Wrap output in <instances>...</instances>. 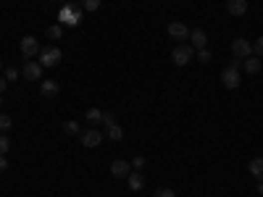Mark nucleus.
<instances>
[{
	"mask_svg": "<svg viewBox=\"0 0 263 197\" xmlns=\"http://www.w3.org/2000/svg\"><path fill=\"white\" fill-rule=\"evenodd\" d=\"M106 137L111 139V142H119V139L124 137V129H121L116 121H114V124H108V126H106Z\"/></svg>",
	"mask_w": 263,
	"mask_h": 197,
	"instance_id": "nucleus-15",
	"label": "nucleus"
},
{
	"mask_svg": "<svg viewBox=\"0 0 263 197\" xmlns=\"http://www.w3.org/2000/svg\"><path fill=\"white\" fill-rule=\"evenodd\" d=\"M3 102H5V100H3V95H0V105H3Z\"/></svg>",
	"mask_w": 263,
	"mask_h": 197,
	"instance_id": "nucleus-33",
	"label": "nucleus"
},
{
	"mask_svg": "<svg viewBox=\"0 0 263 197\" xmlns=\"http://www.w3.org/2000/svg\"><path fill=\"white\" fill-rule=\"evenodd\" d=\"M5 77H8V82H13V79H18V69H13V66H11V69H8V71H5Z\"/></svg>",
	"mask_w": 263,
	"mask_h": 197,
	"instance_id": "nucleus-28",
	"label": "nucleus"
},
{
	"mask_svg": "<svg viewBox=\"0 0 263 197\" xmlns=\"http://www.w3.org/2000/svg\"><path fill=\"white\" fill-rule=\"evenodd\" d=\"M11 124H13V121H11V116H0V134H8V129H11Z\"/></svg>",
	"mask_w": 263,
	"mask_h": 197,
	"instance_id": "nucleus-21",
	"label": "nucleus"
},
{
	"mask_svg": "<svg viewBox=\"0 0 263 197\" xmlns=\"http://www.w3.org/2000/svg\"><path fill=\"white\" fill-rule=\"evenodd\" d=\"M190 40H192L195 50H205V45H208V34H205L203 29H195V32H190Z\"/></svg>",
	"mask_w": 263,
	"mask_h": 197,
	"instance_id": "nucleus-13",
	"label": "nucleus"
},
{
	"mask_svg": "<svg viewBox=\"0 0 263 197\" xmlns=\"http://www.w3.org/2000/svg\"><path fill=\"white\" fill-rule=\"evenodd\" d=\"M232 55L234 58H240V61H245L253 55V45L245 40V37H237V40L232 42Z\"/></svg>",
	"mask_w": 263,
	"mask_h": 197,
	"instance_id": "nucleus-3",
	"label": "nucleus"
},
{
	"mask_svg": "<svg viewBox=\"0 0 263 197\" xmlns=\"http://www.w3.org/2000/svg\"><path fill=\"white\" fill-rule=\"evenodd\" d=\"M256 187H258V192H261V195H263V182H258V184H256Z\"/></svg>",
	"mask_w": 263,
	"mask_h": 197,
	"instance_id": "nucleus-32",
	"label": "nucleus"
},
{
	"mask_svg": "<svg viewBox=\"0 0 263 197\" xmlns=\"http://www.w3.org/2000/svg\"><path fill=\"white\" fill-rule=\"evenodd\" d=\"M5 84H8V79H5V77H0V95L5 92Z\"/></svg>",
	"mask_w": 263,
	"mask_h": 197,
	"instance_id": "nucleus-31",
	"label": "nucleus"
},
{
	"mask_svg": "<svg viewBox=\"0 0 263 197\" xmlns=\"http://www.w3.org/2000/svg\"><path fill=\"white\" fill-rule=\"evenodd\" d=\"M253 53H256L258 58H263V37H258V40L253 42Z\"/></svg>",
	"mask_w": 263,
	"mask_h": 197,
	"instance_id": "nucleus-26",
	"label": "nucleus"
},
{
	"mask_svg": "<svg viewBox=\"0 0 263 197\" xmlns=\"http://www.w3.org/2000/svg\"><path fill=\"white\" fill-rule=\"evenodd\" d=\"M45 34H48V40H61V37H63V26L53 24V26H48V32H45Z\"/></svg>",
	"mask_w": 263,
	"mask_h": 197,
	"instance_id": "nucleus-19",
	"label": "nucleus"
},
{
	"mask_svg": "<svg viewBox=\"0 0 263 197\" xmlns=\"http://www.w3.org/2000/svg\"><path fill=\"white\" fill-rule=\"evenodd\" d=\"M221 84H224L227 90H240V84H242L240 71H237V69H232V66H227V69L221 71Z\"/></svg>",
	"mask_w": 263,
	"mask_h": 197,
	"instance_id": "nucleus-4",
	"label": "nucleus"
},
{
	"mask_svg": "<svg viewBox=\"0 0 263 197\" xmlns=\"http://www.w3.org/2000/svg\"><path fill=\"white\" fill-rule=\"evenodd\" d=\"M42 66V69H55V66L61 63V50L58 48H42L40 50V61H37Z\"/></svg>",
	"mask_w": 263,
	"mask_h": 197,
	"instance_id": "nucleus-2",
	"label": "nucleus"
},
{
	"mask_svg": "<svg viewBox=\"0 0 263 197\" xmlns=\"http://www.w3.org/2000/svg\"><path fill=\"white\" fill-rule=\"evenodd\" d=\"M242 66H245V71H248V74H258L263 63H261V58L256 55V58H245V61H242Z\"/></svg>",
	"mask_w": 263,
	"mask_h": 197,
	"instance_id": "nucleus-17",
	"label": "nucleus"
},
{
	"mask_svg": "<svg viewBox=\"0 0 263 197\" xmlns=\"http://www.w3.org/2000/svg\"><path fill=\"white\" fill-rule=\"evenodd\" d=\"M192 58H195V48H192V45H187V42H179L174 48V53H171L174 66H187Z\"/></svg>",
	"mask_w": 263,
	"mask_h": 197,
	"instance_id": "nucleus-1",
	"label": "nucleus"
},
{
	"mask_svg": "<svg viewBox=\"0 0 263 197\" xmlns=\"http://www.w3.org/2000/svg\"><path fill=\"white\" fill-rule=\"evenodd\" d=\"M18 48H21V55L24 58H32V55H40V42H37V37H29L26 34L24 40H21V45H18Z\"/></svg>",
	"mask_w": 263,
	"mask_h": 197,
	"instance_id": "nucleus-7",
	"label": "nucleus"
},
{
	"mask_svg": "<svg viewBox=\"0 0 263 197\" xmlns=\"http://www.w3.org/2000/svg\"><path fill=\"white\" fill-rule=\"evenodd\" d=\"M248 168H250V174L256 176L258 182H263V158H253V161L248 163Z\"/></svg>",
	"mask_w": 263,
	"mask_h": 197,
	"instance_id": "nucleus-16",
	"label": "nucleus"
},
{
	"mask_svg": "<svg viewBox=\"0 0 263 197\" xmlns=\"http://www.w3.org/2000/svg\"><path fill=\"white\" fill-rule=\"evenodd\" d=\"M168 37H171L174 42H184V40H190V29H187L182 21H171L168 24Z\"/></svg>",
	"mask_w": 263,
	"mask_h": 197,
	"instance_id": "nucleus-8",
	"label": "nucleus"
},
{
	"mask_svg": "<svg viewBox=\"0 0 263 197\" xmlns=\"http://www.w3.org/2000/svg\"><path fill=\"white\" fill-rule=\"evenodd\" d=\"M8 150H11V139H8V134H0V155H5Z\"/></svg>",
	"mask_w": 263,
	"mask_h": 197,
	"instance_id": "nucleus-23",
	"label": "nucleus"
},
{
	"mask_svg": "<svg viewBox=\"0 0 263 197\" xmlns=\"http://www.w3.org/2000/svg\"><path fill=\"white\" fill-rule=\"evenodd\" d=\"M153 197H176V192L168 190V187H158V190L153 192Z\"/></svg>",
	"mask_w": 263,
	"mask_h": 197,
	"instance_id": "nucleus-22",
	"label": "nucleus"
},
{
	"mask_svg": "<svg viewBox=\"0 0 263 197\" xmlns=\"http://www.w3.org/2000/svg\"><path fill=\"white\" fill-rule=\"evenodd\" d=\"M84 118L90 121V126H95V124H100V121H103V113H100L98 108H90L87 113H84Z\"/></svg>",
	"mask_w": 263,
	"mask_h": 197,
	"instance_id": "nucleus-18",
	"label": "nucleus"
},
{
	"mask_svg": "<svg viewBox=\"0 0 263 197\" xmlns=\"http://www.w3.org/2000/svg\"><path fill=\"white\" fill-rule=\"evenodd\" d=\"M58 24H61V26H63V24H69V26L79 24V8H77V5H66V8H61Z\"/></svg>",
	"mask_w": 263,
	"mask_h": 197,
	"instance_id": "nucleus-6",
	"label": "nucleus"
},
{
	"mask_svg": "<svg viewBox=\"0 0 263 197\" xmlns=\"http://www.w3.org/2000/svg\"><path fill=\"white\" fill-rule=\"evenodd\" d=\"M8 168V161H5V155H0V171H5Z\"/></svg>",
	"mask_w": 263,
	"mask_h": 197,
	"instance_id": "nucleus-30",
	"label": "nucleus"
},
{
	"mask_svg": "<svg viewBox=\"0 0 263 197\" xmlns=\"http://www.w3.org/2000/svg\"><path fill=\"white\" fill-rule=\"evenodd\" d=\"M21 77L26 82H40L42 79V66L37 63V61H26L24 69H21Z\"/></svg>",
	"mask_w": 263,
	"mask_h": 197,
	"instance_id": "nucleus-5",
	"label": "nucleus"
},
{
	"mask_svg": "<svg viewBox=\"0 0 263 197\" xmlns=\"http://www.w3.org/2000/svg\"><path fill=\"white\" fill-rule=\"evenodd\" d=\"M229 16H245L248 13V0H227Z\"/></svg>",
	"mask_w": 263,
	"mask_h": 197,
	"instance_id": "nucleus-11",
	"label": "nucleus"
},
{
	"mask_svg": "<svg viewBox=\"0 0 263 197\" xmlns=\"http://www.w3.org/2000/svg\"><path fill=\"white\" fill-rule=\"evenodd\" d=\"M197 61H200V63H211V53L208 50H197Z\"/></svg>",
	"mask_w": 263,
	"mask_h": 197,
	"instance_id": "nucleus-27",
	"label": "nucleus"
},
{
	"mask_svg": "<svg viewBox=\"0 0 263 197\" xmlns=\"http://www.w3.org/2000/svg\"><path fill=\"white\" fill-rule=\"evenodd\" d=\"M79 142L84 145V147H98L100 142H103V134H100V131L98 129H87V131H82V134H79Z\"/></svg>",
	"mask_w": 263,
	"mask_h": 197,
	"instance_id": "nucleus-9",
	"label": "nucleus"
},
{
	"mask_svg": "<svg viewBox=\"0 0 263 197\" xmlns=\"http://www.w3.org/2000/svg\"><path fill=\"white\" fill-rule=\"evenodd\" d=\"M147 166V161H145V158L142 155H137L134 158V161H132V168H134V171H142V168Z\"/></svg>",
	"mask_w": 263,
	"mask_h": 197,
	"instance_id": "nucleus-24",
	"label": "nucleus"
},
{
	"mask_svg": "<svg viewBox=\"0 0 263 197\" xmlns=\"http://www.w3.org/2000/svg\"><path fill=\"white\" fill-rule=\"evenodd\" d=\"M61 129L66 131V134H82V131H79V124H77V121H63V124H61Z\"/></svg>",
	"mask_w": 263,
	"mask_h": 197,
	"instance_id": "nucleus-20",
	"label": "nucleus"
},
{
	"mask_svg": "<svg viewBox=\"0 0 263 197\" xmlns=\"http://www.w3.org/2000/svg\"><path fill=\"white\" fill-rule=\"evenodd\" d=\"M127 184H129V190H132V192H139V190L145 187V176L139 174V171H134V174H129V176H127Z\"/></svg>",
	"mask_w": 263,
	"mask_h": 197,
	"instance_id": "nucleus-14",
	"label": "nucleus"
},
{
	"mask_svg": "<svg viewBox=\"0 0 263 197\" xmlns=\"http://www.w3.org/2000/svg\"><path fill=\"white\" fill-rule=\"evenodd\" d=\"M0 69H3V58H0Z\"/></svg>",
	"mask_w": 263,
	"mask_h": 197,
	"instance_id": "nucleus-34",
	"label": "nucleus"
},
{
	"mask_svg": "<svg viewBox=\"0 0 263 197\" xmlns=\"http://www.w3.org/2000/svg\"><path fill=\"white\" fill-rule=\"evenodd\" d=\"M100 8V0H84V11H90V13H95Z\"/></svg>",
	"mask_w": 263,
	"mask_h": 197,
	"instance_id": "nucleus-25",
	"label": "nucleus"
},
{
	"mask_svg": "<svg viewBox=\"0 0 263 197\" xmlns=\"http://www.w3.org/2000/svg\"><path fill=\"white\" fill-rule=\"evenodd\" d=\"M129 174H132V163H127V161H114L111 163V176H114V179H127Z\"/></svg>",
	"mask_w": 263,
	"mask_h": 197,
	"instance_id": "nucleus-10",
	"label": "nucleus"
},
{
	"mask_svg": "<svg viewBox=\"0 0 263 197\" xmlns=\"http://www.w3.org/2000/svg\"><path fill=\"white\" fill-rule=\"evenodd\" d=\"M114 121H116L114 113H103V124H106V126H108V124H114Z\"/></svg>",
	"mask_w": 263,
	"mask_h": 197,
	"instance_id": "nucleus-29",
	"label": "nucleus"
},
{
	"mask_svg": "<svg viewBox=\"0 0 263 197\" xmlns=\"http://www.w3.org/2000/svg\"><path fill=\"white\" fill-rule=\"evenodd\" d=\"M40 92H42V98H55L61 92V87H58V82H53V79H42Z\"/></svg>",
	"mask_w": 263,
	"mask_h": 197,
	"instance_id": "nucleus-12",
	"label": "nucleus"
}]
</instances>
